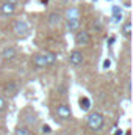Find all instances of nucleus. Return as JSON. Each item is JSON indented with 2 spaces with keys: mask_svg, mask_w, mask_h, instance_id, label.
<instances>
[{
  "mask_svg": "<svg viewBox=\"0 0 133 135\" xmlns=\"http://www.w3.org/2000/svg\"><path fill=\"white\" fill-rule=\"evenodd\" d=\"M58 61V54L45 50V52H38L32 57V66L36 71H42L45 68L55 66Z\"/></svg>",
  "mask_w": 133,
  "mask_h": 135,
  "instance_id": "f257e3e1",
  "label": "nucleus"
},
{
  "mask_svg": "<svg viewBox=\"0 0 133 135\" xmlns=\"http://www.w3.org/2000/svg\"><path fill=\"white\" fill-rule=\"evenodd\" d=\"M86 126L93 132H99L105 126V116L100 112H89L86 118Z\"/></svg>",
  "mask_w": 133,
  "mask_h": 135,
  "instance_id": "f03ea898",
  "label": "nucleus"
},
{
  "mask_svg": "<svg viewBox=\"0 0 133 135\" xmlns=\"http://www.w3.org/2000/svg\"><path fill=\"white\" fill-rule=\"evenodd\" d=\"M13 33H14L16 38H19V39H25L30 35V25H28V22L25 19L14 21V24H13Z\"/></svg>",
  "mask_w": 133,
  "mask_h": 135,
  "instance_id": "7ed1b4c3",
  "label": "nucleus"
},
{
  "mask_svg": "<svg viewBox=\"0 0 133 135\" xmlns=\"http://www.w3.org/2000/svg\"><path fill=\"white\" fill-rule=\"evenodd\" d=\"M67 61H69V65L72 68H80L85 63V54H83V50L80 47L72 49L69 52V55H67Z\"/></svg>",
  "mask_w": 133,
  "mask_h": 135,
  "instance_id": "20e7f679",
  "label": "nucleus"
},
{
  "mask_svg": "<svg viewBox=\"0 0 133 135\" xmlns=\"http://www.w3.org/2000/svg\"><path fill=\"white\" fill-rule=\"evenodd\" d=\"M74 42L77 47H86L91 44V33L85 28H80L74 33Z\"/></svg>",
  "mask_w": 133,
  "mask_h": 135,
  "instance_id": "39448f33",
  "label": "nucleus"
},
{
  "mask_svg": "<svg viewBox=\"0 0 133 135\" xmlns=\"http://www.w3.org/2000/svg\"><path fill=\"white\" fill-rule=\"evenodd\" d=\"M55 115H57V119L60 121H69L72 118V108L67 102H61L55 107Z\"/></svg>",
  "mask_w": 133,
  "mask_h": 135,
  "instance_id": "423d86ee",
  "label": "nucleus"
},
{
  "mask_svg": "<svg viewBox=\"0 0 133 135\" xmlns=\"http://www.w3.org/2000/svg\"><path fill=\"white\" fill-rule=\"evenodd\" d=\"M17 55H19V50H17L16 46H6L0 52V60L3 63H11L17 58Z\"/></svg>",
  "mask_w": 133,
  "mask_h": 135,
  "instance_id": "0eeeda50",
  "label": "nucleus"
},
{
  "mask_svg": "<svg viewBox=\"0 0 133 135\" xmlns=\"http://www.w3.org/2000/svg\"><path fill=\"white\" fill-rule=\"evenodd\" d=\"M19 93V83L16 80H8L3 85V94L5 98H16Z\"/></svg>",
  "mask_w": 133,
  "mask_h": 135,
  "instance_id": "6e6552de",
  "label": "nucleus"
},
{
  "mask_svg": "<svg viewBox=\"0 0 133 135\" xmlns=\"http://www.w3.org/2000/svg\"><path fill=\"white\" fill-rule=\"evenodd\" d=\"M16 11H17V6L13 5V3L8 2V0H5V2L0 5V16H2V17H11V16L16 14Z\"/></svg>",
  "mask_w": 133,
  "mask_h": 135,
  "instance_id": "1a4fd4ad",
  "label": "nucleus"
},
{
  "mask_svg": "<svg viewBox=\"0 0 133 135\" xmlns=\"http://www.w3.org/2000/svg\"><path fill=\"white\" fill-rule=\"evenodd\" d=\"M64 25H66L67 33H75L77 30L81 28L80 17H64Z\"/></svg>",
  "mask_w": 133,
  "mask_h": 135,
  "instance_id": "9d476101",
  "label": "nucleus"
},
{
  "mask_svg": "<svg viewBox=\"0 0 133 135\" xmlns=\"http://www.w3.org/2000/svg\"><path fill=\"white\" fill-rule=\"evenodd\" d=\"M36 123H38V116L33 110H25L22 113V124H25L32 129V126H34Z\"/></svg>",
  "mask_w": 133,
  "mask_h": 135,
  "instance_id": "9b49d317",
  "label": "nucleus"
},
{
  "mask_svg": "<svg viewBox=\"0 0 133 135\" xmlns=\"http://www.w3.org/2000/svg\"><path fill=\"white\" fill-rule=\"evenodd\" d=\"M61 22H63V14H61L60 11L53 9V11L49 13V16H47V24H49L50 27H58Z\"/></svg>",
  "mask_w": 133,
  "mask_h": 135,
  "instance_id": "f8f14e48",
  "label": "nucleus"
},
{
  "mask_svg": "<svg viewBox=\"0 0 133 135\" xmlns=\"http://www.w3.org/2000/svg\"><path fill=\"white\" fill-rule=\"evenodd\" d=\"M121 35L129 41L130 39V36H132V21H130V17H127L125 21H124V24L121 25Z\"/></svg>",
  "mask_w": 133,
  "mask_h": 135,
  "instance_id": "ddd939ff",
  "label": "nucleus"
},
{
  "mask_svg": "<svg viewBox=\"0 0 133 135\" xmlns=\"http://www.w3.org/2000/svg\"><path fill=\"white\" fill-rule=\"evenodd\" d=\"M78 107H80L81 112H89L91 107H93V102L88 96H80L78 98Z\"/></svg>",
  "mask_w": 133,
  "mask_h": 135,
  "instance_id": "4468645a",
  "label": "nucleus"
},
{
  "mask_svg": "<svg viewBox=\"0 0 133 135\" xmlns=\"http://www.w3.org/2000/svg\"><path fill=\"white\" fill-rule=\"evenodd\" d=\"M14 135H32V129L25 124H17L16 129H14Z\"/></svg>",
  "mask_w": 133,
  "mask_h": 135,
  "instance_id": "2eb2a0df",
  "label": "nucleus"
},
{
  "mask_svg": "<svg viewBox=\"0 0 133 135\" xmlns=\"http://www.w3.org/2000/svg\"><path fill=\"white\" fill-rule=\"evenodd\" d=\"M6 108H8V101L3 94H0V113H3Z\"/></svg>",
  "mask_w": 133,
  "mask_h": 135,
  "instance_id": "dca6fc26",
  "label": "nucleus"
},
{
  "mask_svg": "<svg viewBox=\"0 0 133 135\" xmlns=\"http://www.w3.org/2000/svg\"><path fill=\"white\" fill-rule=\"evenodd\" d=\"M113 13H114V16H113L114 19H113V21H114V22H119V21L122 19V11H121L117 6H114V8H113Z\"/></svg>",
  "mask_w": 133,
  "mask_h": 135,
  "instance_id": "f3484780",
  "label": "nucleus"
},
{
  "mask_svg": "<svg viewBox=\"0 0 133 135\" xmlns=\"http://www.w3.org/2000/svg\"><path fill=\"white\" fill-rule=\"evenodd\" d=\"M41 131H42V134H50V132H52V127H50L49 124H44V126L41 127Z\"/></svg>",
  "mask_w": 133,
  "mask_h": 135,
  "instance_id": "a211bd4d",
  "label": "nucleus"
},
{
  "mask_svg": "<svg viewBox=\"0 0 133 135\" xmlns=\"http://www.w3.org/2000/svg\"><path fill=\"white\" fill-rule=\"evenodd\" d=\"M110 66H111V60L110 58H105L103 60V69H108Z\"/></svg>",
  "mask_w": 133,
  "mask_h": 135,
  "instance_id": "6ab92c4d",
  "label": "nucleus"
},
{
  "mask_svg": "<svg viewBox=\"0 0 133 135\" xmlns=\"http://www.w3.org/2000/svg\"><path fill=\"white\" fill-rule=\"evenodd\" d=\"M8 2H11L13 5H16V6H19L21 5V0H8Z\"/></svg>",
  "mask_w": 133,
  "mask_h": 135,
  "instance_id": "aec40b11",
  "label": "nucleus"
}]
</instances>
